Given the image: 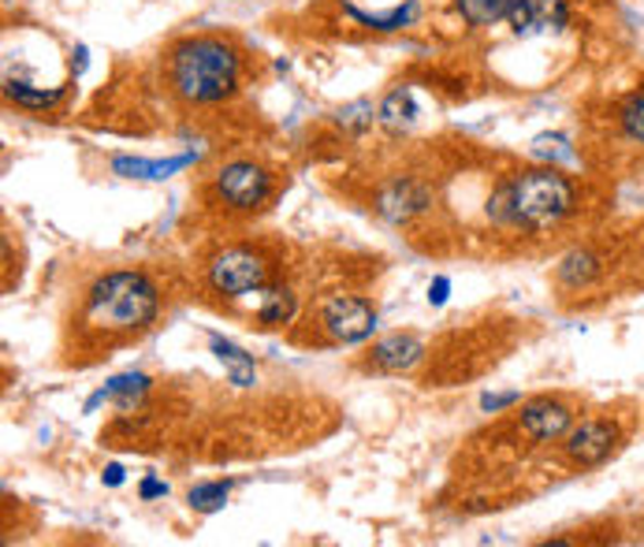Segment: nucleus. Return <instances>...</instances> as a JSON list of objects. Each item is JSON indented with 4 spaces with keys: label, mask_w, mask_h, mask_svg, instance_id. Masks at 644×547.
<instances>
[{
    "label": "nucleus",
    "mask_w": 644,
    "mask_h": 547,
    "mask_svg": "<svg viewBox=\"0 0 644 547\" xmlns=\"http://www.w3.org/2000/svg\"><path fill=\"white\" fill-rule=\"evenodd\" d=\"M160 313V291L153 287L146 272L116 269L105 272L94 287L86 291L83 313H79V328L90 343H127L142 336Z\"/></svg>",
    "instance_id": "1"
},
{
    "label": "nucleus",
    "mask_w": 644,
    "mask_h": 547,
    "mask_svg": "<svg viewBox=\"0 0 644 547\" xmlns=\"http://www.w3.org/2000/svg\"><path fill=\"white\" fill-rule=\"evenodd\" d=\"M574 182L559 168H526L507 179L488 201V212L499 224H515L526 231H548L574 212Z\"/></svg>",
    "instance_id": "2"
},
{
    "label": "nucleus",
    "mask_w": 644,
    "mask_h": 547,
    "mask_svg": "<svg viewBox=\"0 0 644 547\" xmlns=\"http://www.w3.org/2000/svg\"><path fill=\"white\" fill-rule=\"evenodd\" d=\"M242 60L224 38H187L168 53V83L187 105H217L239 86Z\"/></svg>",
    "instance_id": "3"
},
{
    "label": "nucleus",
    "mask_w": 644,
    "mask_h": 547,
    "mask_svg": "<svg viewBox=\"0 0 644 547\" xmlns=\"http://www.w3.org/2000/svg\"><path fill=\"white\" fill-rule=\"evenodd\" d=\"M212 194L228 212H258L272 198V176L253 160H231L212 176Z\"/></svg>",
    "instance_id": "4"
},
{
    "label": "nucleus",
    "mask_w": 644,
    "mask_h": 547,
    "mask_svg": "<svg viewBox=\"0 0 644 547\" xmlns=\"http://www.w3.org/2000/svg\"><path fill=\"white\" fill-rule=\"evenodd\" d=\"M212 291L224 298H242L250 291H261L269 283V261L250 246H231L212 257L209 265Z\"/></svg>",
    "instance_id": "5"
},
{
    "label": "nucleus",
    "mask_w": 644,
    "mask_h": 547,
    "mask_svg": "<svg viewBox=\"0 0 644 547\" xmlns=\"http://www.w3.org/2000/svg\"><path fill=\"white\" fill-rule=\"evenodd\" d=\"M570 12L567 0H510L507 8V27L510 38L518 42H537V38H555L570 27Z\"/></svg>",
    "instance_id": "6"
},
{
    "label": "nucleus",
    "mask_w": 644,
    "mask_h": 547,
    "mask_svg": "<svg viewBox=\"0 0 644 547\" xmlns=\"http://www.w3.org/2000/svg\"><path fill=\"white\" fill-rule=\"evenodd\" d=\"M321 324L335 343H362L376 332V309H373V302H365V298L335 295L324 302Z\"/></svg>",
    "instance_id": "7"
},
{
    "label": "nucleus",
    "mask_w": 644,
    "mask_h": 547,
    "mask_svg": "<svg viewBox=\"0 0 644 547\" xmlns=\"http://www.w3.org/2000/svg\"><path fill=\"white\" fill-rule=\"evenodd\" d=\"M562 451H567V459L581 465V470H592V465H603L611 459V454L619 451V429L615 421H581L578 429L567 432V443H562Z\"/></svg>",
    "instance_id": "8"
},
{
    "label": "nucleus",
    "mask_w": 644,
    "mask_h": 547,
    "mask_svg": "<svg viewBox=\"0 0 644 547\" xmlns=\"http://www.w3.org/2000/svg\"><path fill=\"white\" fill-rule=\"evenodd\" d=\"M570 424H574V410L555 399H537L518 413V432L533 443L559 440V435L570 432Z\"/></svg>",
    "instance_id": "9"
},
{
    "label": "nucleus",
    "mask_w": 644,
    "mask_h": 547,
    "mask_svg": "<svg viewBox=\"0 0 644 547\" xmlns=\"http://www.w3.org/2000/svg\"><path fill=\"white\" fill-rule=\"evenodd\" d=\"M422 354H425L422 343H417L414 336H387L370 350V365L381 372H403V369H411Z\"/></svg>",
    "instance_id": "10"
},
{
    "label": "nucleus",
    "mask_w": 644,
    "mask_h": 547,
    "mask_svg": "<svg viewBox=\"0 0 644 547\" xmlns=\"http://www.w3.org/2000/svg\"><path fill=\"white\" fill-rule=\"evenodd\" d=\"M187 165H194V154H183V157H172V160H146V157H116L112 160V171L127 179H168L183 171Z\"/></svg>",
    "instance_id": "11"
},
{
    "label": "nucleus",
    "mask_w": 644,
    "mask_h": 547,
    "mask_svg": "<svg viewBox=\"0 0 644 547\" xmlns=\"http://www.w3.org/2000/svg\"><path fill=\"white\" fill-rule=\"evenodd\" d=\"M258 295H261L258 302L261 328H283V324H291L294 313H299V298H294L288 287H261Z\"/></svg>",
    "instance_id": "12"
},
{
    "label": "nucleus",
    "mask_w": 644,
    "mask_h": 547,
    "mask_svg": "<svg viewBox=\"0 0 644 547\" xmlns=\"http://www.w3.org/2000/svg\"><path fill=\"white\" fill-rule=\"evenodd\" d=\"M4 94L8 101H15L19 108H53L60 97H64V86H42V83H27V78H4Z\"/></svg>",
    "instance_id": "13"
},
{
    "label": "nucleus",
    "mask_w": 644,
    "mask_h": 547,
    "mask_svg": "<svg viewBox=\"0 0 644 547\" xmlns=\"http://www.w3.org/2000/svg\"><path fill=\"white\" fill-rule=\"evenodd\" d=\"M425 206H428V190H425V187H417V182H395V187L381 198V209H384L392 220L414 217V212H422Z\"/></svg>",
    "instance_id": "14"
},
{
    "label": "nucleus",
    "mask_w": 644,
    "mask_h": 547,
    "mask_svg": "<svg viewBox=\"0 0 644 547\" xmlns=\"http://www.w3.org/2000/svg\"><path fill=\"white\" fill-rule=\"evenodd\" d=\"M212 354L228 365V377L235 388H250L253 377H258V369H253V358L250 354H242L235 343H224V339H212Z\"/></svg>",
    "instance_id": "15"
},
{
    "label": "nucleus",
    "mask_w": 644,
    "mask_h": 547,
    "mask_svg": "<svg viewBox=\"0 0 644 547\" xmlns=\"http://www.w3.org/2000/svg\"><path fill=\"white\" fill-rule=\"evenodd\" d=\"M381 124L387 127H406V124H414V116H417V105H414V94H411V86H395L392 94H387L381 101Z\"/></svg>",
    "instance_id": "16"
},
{
    "label": "nucleus",
    "mask_w": 644,
    "mask_h": 547,
    "mask_svg": "<svg viewBox=\"0 0 644 547\" xmlns=\"http://www.w3.org/2000/svg\"><path fill=\"white\" fill-rule=\"evenodd\" d=\"M455 8L469 27H492L507 19L510 0H455Z\"/></svg>",
    "instance_id": "17"
},
{
    "label": "nucleus",
    "mask_w": 644,
    "mask_h": 547,
    "mask_svg": "<svg viewBox=\"0 0 644 547\" xmlns=\"http://www.w3.org/2000/svg\"><path fill=\"white\" fill-rule=\"evenodd\" d=\"M228 492H231V481H209V484H198V488H190L187 503L198 514H212V511H220V506L228 503Z\"/></svg>",
    "instance_id": "18"
},
{
    "label": "nucleus",
    "mask_w": 644,
    "mask_h": 547,
    "mask_svg": "<svg viewBox=\"0 0 644 547\" xmlns=\"http://www.w3.org/2000/svg\"><path fill=\"white\" fill-rule=\"evenodd\" d=\"M596 272H600V261L581 250V253H570V257L559 265V280L570 283V287H581V283H589Z\"/></svg>",
    "instance_id": "19"
},
{
    "label": "nucleus",
    "mask_w": 644,
    "mask_h": 547,
    "mask_svg": "<svg viewBox=\"0 0 644 547\" xmlns=\"http://www.w3.org/2000/svg\"><path fill=\"white\" fill-rule=\"evenodd\" d=\"M105 388H108V399L124 402V407H135V399H142L149 388V377H142V372H124V377H112Z\"/></svg>",
    "instance_id": "20"
},
{
    "label": "nucleus",
    "mask_w": 644,
    "mask_h": 547,
    "mask_svg": "<svg viewBox=\"0 0 644 547\" xmlns=\"http://www.w3.org/2000/svg\"><path fill=\"white\" fill-rule=\"evenodd\" d=\"M619 127H622V135H626V138L641 141V146H644V94H633L626 105H622Z\"/></svg>",
    "instance_id": "21"
},
{
    "label": "nucleus",
    "mask_w": 644,
    "mask_h": 547,
    "mask_svg": "<svg viewBox=\"0 0 644 547\" xmlns=\"http://www.w3.org/2000/svg\"><path fill=\"white\" fill-rule=\"evenodd\" d=\"M518 399H521L518 391H507V395H485V399H480V410H485V413H499V410L515 407Z\"/></svg>",
    "instance_id": "22"
},
{
    "label": "nucleus",
    "mask_w": 644,
    "mask_h": 547,
    "mask_svg": "<svg viewBox=\"0 0 644 547\" xmlns=\"http://www.w3.org/2000/svg\"><path fill=\"white\" fill-rule=\"evenodd\" d=\"M447 291H451V280H447V276H436V280H433V287H428V302H433V306H444V302H447Z\"/></svg>",
    "instance_id": "23"
},
{
    "label": "nucleus",
    "mask_w": 644,
    "mask_h": 547,
    "mask_svg": "<svg viewBox=\"0 0 644 547\" xmlns=\"http://www.w3.org/2000/svg\"><path fill=\"white\" fill-rule=\"evenodd\" d=\"M138 495H142V499H160V495H168V484L157 481V477H146V481H142Z\"/></svg>",
    "instance_id": "24"
},
{
    "label": "nucleus",
    "mask_w": 644,
    "mask_h": 547,
    "mask_svg": "<svg viewBox=\"0 0 644 547\" xmlns=\"http://www.w3.org/2000/svg\"><path fill=\"white\" fill-rule=\"evenodd\" d=\"M101 481H105L108 488H120V484H124V470H120V465H105V473H101Z\"/></svg>",
    "instance_id": "25"
}]
</instances>
